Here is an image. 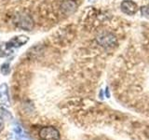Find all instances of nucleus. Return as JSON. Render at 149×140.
<instances>
[{
    "label": "nucleus",
    "instance_id": "f257e3e1",
    "mask_svg": "<svg viewBox=\"0 0 149 140\" xmlns=\"http://www.w3.org/2000/svg\"><path fill=\"white\" fill-rule=\"evenodd\" d=\"M29 41V37L24 35L13 36L9 40L0 44V57L5 58L12 55L15 50L25 45Z\"/></svg>",
    "mask_w": 149,
    "mask_h": 140
},
{
    "label": "nucleus",
    "instance_id": "423d86ee",
    "mask_svg": "<svg viewBox=\"0 0 149 140\" xmlns=\"http://www.w3.org/2000/svg\"><path fill=\"white\" fill-rule=\"evenodd\" d=\"M20 26L22 29H25L26 31H30L33 26H34V23H33V20L27 15H22V18L20 19V22H19Z\"/></svg>",
    "mask_w": 149,
    "mask_h": 140
},
{
    "label": "nucleus",
    "instance_id": "9b49d317",
    "mask_svg": "<svg viewBox=\"0 0 149 140\" xmlns=\"http://www.w3.org/2000/svg\"><path fill=\"white\" fill-rule=\"evenodd\" d=\"M141 11H142V14L144 17L149 18V7H143Z\"/></svg>",
    "mask_w": 149,
    "mask_h": 140
},
{
    "label": "nucleus",
    "instance_id": "0eeeda50",
    "mask_svg": "<svg viewBox=\"0 0 149 140\" xmlns=\"http://www.w3.org/2000/svg\"><path fill=\"white\" fill-rule=\"evenodd\" d=\"M13 132H14V136H15L16 140H30L29 136L23 132L22 128L20 125H14Z\"/></svg>",
    "mask_w": 149,
    "mask_h": 140
},
{
    "label": "nucleus",
    "instance_id": "20e7f679",
    "mask_svg": "<svg viewBox=\"0 0 149 140\" xmlns=\"http://www.w3.org/2000/svg\"><path fill=\"white\" fill-rule=\"evenodd\" d=\"M121 10L123 13L127 15H134L138 11V6L137 4L132 1V0H124L120 4Z\"/></svg>",
    "mask_w": 149,
    "mask_h": 140
},
{
    "label": "nucleus",
    "instance_id": "6e6552de",
    "mask_svg": "<svg viewBox=\"0 0 149 140\" xmlns=\"http://www.w3.org/2000/svg\"><path fill=\"white\" fill-rule=\"evenodd\" d=\"M0 118L3 120H7V121L13 120L12 114L3 105H0Z\"/></svg>",
    "mask_w": 149,
    "mask_h": 140
},
{
    "label": "nucleus",
    "instance_id": "9d476101",
    "mask_svg": "<svg viewBox=\"0 0 149 140\" xmlns=\"http://www.w3.org/2000/svg\"><path fill=\"white\" fill-rule=\"evenodd\" d=\"M0 70H1V73H2L3 75H5V76H7V75H8L9 72H10V65H9V63H8V62L4 63V64L1 65V68H0Z\"/></svg>",
    "mask_w": 149,
    "mask_h": 140
},
{
    "label": "nucleus",
    "instance_id": "1a4fd4ad",
    "mask_svg": "<svg viewBox=\"0 0 149 140\" xmlns=\"http://www.w3.org/2000/svg\"><path fill=\"white\" fill-rule=\"evenodd\" d=\"M62 9L65 13H71L76 9V4L71 1V0H67V1H64L63 3Z\"/></svg>",
    "mask_w": 149,
    "mask_h": 140
},
{
    "label": "nucleus",
    "instance_id": "7ed1b4c3",
    "mask_svg": "<svg viewBox=\"0 0 149 140\" xmlns=\"http://www.w3.org/2000/svg\"><path fill=\"white\" fill-rule=\"evenodd\" d=\"M98 43L104 48H113L116 45V37L111 33H102L97 37Z\"/></svg>",
    "mask_w": 149,
    "mask_h": 140
},
{
    "label": "nucleus",
    "instance_id": "f8f14e48",
    "mask_svg": "<svg viewBox=\"0 0 149 140\" xmlns=\"http://www.w3.org/2000/svg\"><path fill=\"white\" fill-rule=\"evenodd\" d=\"M4 129V121H3V120L0 118V132Z\"/></svg>",
    "mask_w": 149,
    "mask_h": 140
},
{
    "label": "nucleus",
    "instance_id": "f03ea898",
    "mask_svg": "<svg viewBox=\"0 0 149 140\" xmlns=\"http://www.w3.org/2000/svg\"><path fill=\"white\" fill-rule=\"evenodd\" d=\"M39 137L42 140H60L59 131L53 126L42 127L39 131Z\"/></svg>",
    "mask_w": 149,
    "mask_h": 140
},
{
    "label": "nucleus",
    "instance_id": "39448f33",
    "mask_svg": "<svg viewBox=\"0 0 149 140\" xmlns=\"http://www.w3.org/2000/svg\"><path fill=\"white\" fill-rule=\"evenodd\" d=\"M0 101L5 106H9V95H8V88L6 83H2L0 85Z\"/></svg>",
    "mask_w": 149,
    "mask_h": 140
}]
</instances>
